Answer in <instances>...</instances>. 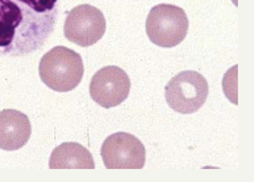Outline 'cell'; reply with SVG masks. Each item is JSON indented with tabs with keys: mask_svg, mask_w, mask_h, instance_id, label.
Here are the masks:
<instances>
[{
	"mask_svg": "<svg viewBox=\"0 0 254 182\" xmlns=\"http://www.w3.org/2000/svg\"><path fill=\"white\" fill-rule=\"evenodd\" d=\"M58 15L59 0H0V55L23 56L42 48Z\"/></svg>",
	"mask_w": 254,
	"mask_h": 182,
	"instance_id": "obj_1",
	"label": "cell"
},
{
	"mask_svg": "<svg viewBox=\"0 0 254 182\" xmlns=\"http://www.w3.org/2000/svg\"><path fill=\"white\" fill-rule=\"evenodd\" d=\"M41 80L57 92H70L79 86L84 76L81 55L66 46H56L41 59Z\"/></svg>",
	"mask_w": 254,
	"mask_h": 182,
	"instance_id": "obj_2",
	"label": "cell"
},
{
	"mask_svg": "<svg viewBox=\"0 0 254 182\" xmlns=\"http://www.w3.org/2000/svg\"><path fill=\"white\" fill-rule=\"evenodd\" d=\"M145 28L151 43L162 47H174L185 40L189 19L183 8L163 3L150 9Z\"/></svg>",
	"mask_w": 254,
	"mask_h": 182,
	"instance_id": "obj_3",
	"label": "cell"
},
{
	"mask_svg": "<svg viewBox=\"0 0 254 182\" xmlns=\"http://www.w3.org/2000/svg\"><path fill=\"white\" fill-rule=\"evenodd\" d=\"M209 86L206 79L194 71L176 75L166 86V100L180 114H193L206 103Z\"/></svg>",
	"mask_w": 254,
	"mask_h": 182,
	"instance_id": "obj_4",
	"label": "cell"
},
{
	"mask_svg": "<svg viewBox=\"0 0 254 182\" xmlns=\"http://www.w3.org/2000/svg\"><path fill=\"white\" fill-rule=\"evenodd\" d=\"M106 30V20L101 10L81 4L68 12L64 25L65 38L77 46L88 47L100 41Z\"/></svg>",
	"mask_w": 254,
	"mask_h": 182,
	"instance_id": "obj_5",
	"label": "cell"
},
{
	"mask_svg": "<svg viewBox=\"0 0 254 182\" xmlns=\"http://www.w3.org/2000/svg\"><path fill=\"white\" fill-rule=\"evenodd\" d=\"M107 169H141L145 164V148L134 135L117 132L107 137L101 147Z\"/></svg>",
	"mask_w": 254,
	"mask_h": 182,
	"instance_id": "obj_6",
	"label": "cell"
},
{
	"mask_svg": "<svg viewBox=\"0 0 254 182\" xmlns=\"http://www.w3.org/2000/svg\"><path fill=\"white\" fill-rule=\"evenodd\" d=\"M130 87L129 77L121 68L108 66L93 76L89 89L94 102L105 109H110L127 99Z\"/></svg>",
	"mask_w": 254,
	"mask_h": 182,
	"instance_id": "obj_7",
	"label": "cell"
},
{
	"mask_svg": "<svg viewBox=\"0 0 254 182\" xmlns=\"http://www.w3.org/2000/svg\"><path fill=\"white\" fill-rule=\"evenodd\" d=\"M30 134L31 125L24 113L14 109L0 112V149L18 150L28 142Z\"/></svg>",
	"mask_w": 254,
	"mask_h": 182,
	"instance_id": "obj_8",
	"label": "cell"
},
{
	"mask_svg": "<svg viewBox=\"0 0 254 182\" xmlns=\"http://www.w3.org/2000/svg\"><path fill=\"white\" fill-rule=\"evenodd\" d=\"M51 169H94L90 151L79 143L66 142L56 147L50 158Z\"/></svg>",
	"mask_w": 254,
	"mask_h": 182,
	"instance_id": "obj_9",
	"label": "cell"
}]
</instances>
